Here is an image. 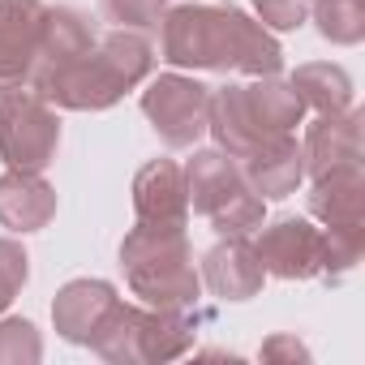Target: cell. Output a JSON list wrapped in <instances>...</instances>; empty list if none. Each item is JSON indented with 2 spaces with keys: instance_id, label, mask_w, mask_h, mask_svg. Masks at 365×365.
Wrapping results in <instances>:
<instances>
[{
  "instance_id": "10",
  "label": "cell",
  "mask_w": 365,
  "mask_h": 365,
  "mask_svg": "<svg viewBox=\"0 0 365 365\" xmlns=\"http://www.w3.org/2000/svg\"><path fill=\"white\" fill-rule=\"evenodd\" d=\"M309 215L322 228H352L365 224V159L327 168L322 176H309Z\"/></svg>"
},
{
  "instance_id": "9",
  "label": "cell",
  "mask_w": 365,
  "mask_h": 365,
  "mask_svg": "<svg viewBox=\"0 0 365 365\" xmlns=\"http://www.w3.org/2000/svg\"><path fill=\"white\" fill-rule=\"evenodd\" d=\"M133 215L138 224L159 228H185L190 224V194H185V168L176 159H150L133 176Z\"/></svg>"
},
{
  "instance_id": "17",
  "label": "cell",
  "mask_w": 365,
  "mask_h": 365,
  "mask_svg": "<svg viewBox=\"0 0 365 365\" xmlns=\"http://www.w3.org/2000/svg\"><path fill=\"white\" fill-rule=\"evenodd\" d=\"M241 95H245V108H250V116H254V125H258V133H262L267 142L279 138V133H292V129L305 120L301 95H297L292 82H284L279 73L254 78L250 86H241Z\"/></svg>"
},
{
  "instance_id": "16",
  "label": "cell",
  "mask_w": 365,
  "mask_h": 365,
  "mask_svg": "<svg viewBox=\"0 0 365 365\" xmlns=\"http://www.w3.org/2000/svg\"><path fill=\"white\" fill-rule=\"evenodd\" d=\"M245 185V176H241V163L232 155H224L220 146L211 150H194V159L185 163V194H190V211L198 215H215L237 190Z\"/></svg>"
},
{
  "instance_id": "18",
  "label": "cell",
  "mask_w": 365,
  "mask_h": 365,
  "mask_svg": "<svg viewBox=\"0 0 365 365\" xmlns=\"http://www.w3.org/2000/svg\"><path fill=\"white\" fill-rule=\"evenodd\" d=\"M86 48H95V26H91V18H86L82 9H73V5H56V9L43 14V39H39V65H35V73L52 69V65H61V61H73V56H82ZM31 82H35V78H31Z\"/></svg>"
},
{
  "instance_id": "14",
  "label": "cell",
  "mask_w": 365,
  "mask_h": 365,
  "mask_svg": "<svg viewBox=\"0 0 365 365\" xmlns=\"http://www.w3.org/2000/svg\"><path fill=\"white\" fill-rule=\"evenodd\" d=\"M120 297H116V288L108 279H69L52 301V327L69 344H91L95 327L103 322V314Z\"/></svg>"
},
{
  "instance_id": "6",
  "label": "cell",
  "mask_w": 365,
  "mask_h": 365,
  "mask_svg": "<svg viewBox=\"0 0 365 365\" xmlns=\"http://www.w3.org/2000/svg\"><path fill=\"white\" fill-rule=\"evenodd\" d=\"M207 112H211V86L185 73H159L142 91V116L159 133L163 146L185 150L207 133Z\"/></svg>"
},
{
  "instance_id": "21",
  "label": "cell",
  "mask_w": 365,
  "mask_h": 365,
  "mask_svg": "<svg viewBox=\"0 0 365 365\" xmlns=\"http://www.w3.org/2000/svg\"><path fill=\"white\" fill-rule=\"evenodd\" d=\"M267 220V198H258L250 185H241L215 215H211V228L220 237H250L254 228H262Z\"/></svg>"
},
{
  "instance_id": "26",
  "label": "cell",
  "mask_w": 365,
  "mask_h": 365,
  "mask_svg": "<svg viewBox=\"0 0 365 365\" xmlns=\"http://www.w3.org/2000/svg\"><path fill=\"white\" fill-rule=\"evenodd\" d=\"M254 14L267 31H297L309 18V0H254Z\"/></svg>"
},
{
  "instance_id": "8",
  "label": "cell",
  "mask_w": 365,
  "mask_h": 365,
  "mask_svg": "<svg viewBox=\"0 0 365 365\" xmlns=\"http://www.w3.org/2000/svg\"><path fill=\"white\" fill-rule=\"evenodd\" d=\"M254 254L275 279H314L322 275V228L309 220H275L258 232Z\"/></svg>"
},
{
  "instance_id": "4",
  "label": "cell",
  "mask_w": 365,
  "mask_h": 365,
  "mask_svg": "<svg viewBox=\"0 0 365 365\" xmlns=\"http://www.w3.org/2000/svg\"><path fill=\"white\" fill-rule=\"evenodd\" d=\"M86 348H95L112 365H163L194 348V322L185 318V309H150L116 301Z\"/></svg>"
},
{
  "instance_id": "13",
  "label": "cell",
  "mask_w": 365,
  "mask_h": 365,
  "mask_svg": "<svg viewBox=\"0 0 365 365\" xmlns=\"http://www.w3.org/2000/svg\"><path fill=\"white\" fill-rule=\"evenodd\" d=\"M301 155H305V176H322L327 168H339V163H361L365 159V150H361V112L348 108V112L318 116L305 129Z\"/></svg>"
},
{
  "instance_id": "22",
  "label": "cell",
  "mask_w": 365,
  "mask_h": 365,
  "mask_svg": "<svg viewBox=\"0 0 365 365\" xmlns=\"http://www.w3.org/2000/svg\"><path fill=\"white\" fill-rule=\"evenodd\" d=\"M361 250H365V224H352V228H322V275H327V279L348 275V271L361 262Z\"/></svg>"
},
{
  "instance_id": "24",
  "label": "cell",
  "mask_w": 365,
  "mask_h": 365,
  "mask_svg": "<svg viewBox=\"0 0 365 365\" xmlns=\"http://www.w3.org/2000/svg\"><path fill=\"white\" fill-rule=\"evenodd\" d=\"M103 14L108 22H116L120 31H138V35H155L163 14H168V0H103Z\"/></svg>"
},
{
  "instance_id": "15",
  "label": "cell",
  "mask_w": 365,
  "mask_h": 365,
  "mask_svg": "<svg viewBox=\"0 0 365 365\" xmlns=\"http://www.w3.org/2000/svg\"><path fill=\"white\" fill-rule=\"evenodd\" d=\"M56 215V190L43 180V172H5L0 176V228L9 232H39Z\"/></svg>"
},
{
  "instance_id": "20",
  "label": "cell",
  "mask_w": 365,
  "mask_h": 365,
  "mask_svg": "<svg viewBox=\"0 0 365 365\" xmlns=\"http://www.w3.org/2000/svg\"><path fill=\"white\" fill-rule=\"evenodd\" d=\"M314 26L335 48L361 43L365 39V0H314Z\"/></svg>"
},
{
  "instance_id": "27",
  "label": "cell",
  "mask_w": 365,
  "mask_h": 365,
  "mask_svg": "<svg viewBox=\"0 0 365 365\" xmlns=\"http://www.w3.org/2000/svg\"><path fill=\"white\" fill-rule=\"evenodd\" d=\"M262 361H284V365H297V361H309V348L297 344L292 335H271L262 344Z\"/></svg>"
},
{
  "instance_id": "5",
  "label": "cell",
  "mask_w": 365,
  "mask_h": 365,
  "mask_svg": "<svg viewBox=\"0 0 365 365\" xmlns=\"http://www.w3.org/2000/svg\"><path fill=\"white\" fill-rule=\"evenodd\" d=\"M61 146V116L35 91L18 86L0 95V159L14 172H43Z\"/></svg>"
},
{
  "instance_id": "2",
  "label": "cell",
  "mask_w": 365,
  "mask_h": 365,
  "mask_svg": "<svg viewBox=\"0 0 365 365\" xmlns=\"http://www.w3.org/2000/svg\"><path fill=\"white\" fill-rule=\"evenodd\" d=\"M155 65V48L150 35L138 31H112L103 39H95V48H86L73 61H61L43 73H35V91L65 112H108L125 99V91L142 86L150 78Z\"/></svg>"
},
{
  "instance_id": "19",
  "label": "cell",
  "mask_w": 365,
  "mask_h": 365,
  "mask_svg": "<svg viewBox=\"0 0 365 365\" xmlns=\"http://www.w3.org/2000/svg\"><path fill=\"white\" fill-rule=\"evenodd\" d=\"M292 91L301 95L305 108H314L318 116L327 112H348L352 108V78L344 65H331V61H309V65H297V73L288 78Z\"/></svg>"
},
{
  "instance_id": "12",
  "label": "cell",
  "mask_w": 365,
  "mask_h": 365,
  "mask_svg": "<svg viewBox=\"0 0 365 365\" xmlns=\"http://www.w3.org/2000/svg\"><path fill=\"white\" fill-rule=\"evenodd\" d=\"M237 163H241L245 185L258 198H288L305 180V155H301V142L292 133H279V138L262 142L254 155H245Z\"/></svg>"
},
{
  "instance_id": "11",
  "label": "cell",
  "mask_w": 365,
  "mask_h": 365,
  "mask_svg": "<svg viewBox=\"0 0 365 365\" xmlns=\"http://www.w3.org/2000/svg\"><path fill=\"white\" fill-rule=\"evenodd\" d=\"M198 275L220 301H250L267 284V271H262L250 237H224L215 250H207Z\"/></svg>"
},
{
  "instance_id": "7",
  "label": "cell",
  "mask_w": 365,
  "mask_h": 365,
  "mask_svg": "<svg viewBox=\"0 0 365 365\" xmlns=\"http://www.w3.org/2000/svg\"><path fill=\"white\" fill-rule=\"evenodd\" d=\"M43 0H0V95L31 86L43 39Z\"/></svg>"
},
{
  "instance_id": "1",
  "label": "cell",
  "mask_w": 365,
  "mask_h": 365,
  "mask_svg": "<svg viewBox=\"0 0 365 365\" xmlns=\"http://www.w3.org/2000/svg\"><path fill=\"white\" fill-rule=\"evenodd\" d=\"M159 61L172 69L271 78L284 69V48L237 5H176L159 22Z\"/></svg>"
},
{
  "instance_id": "3",
  "label": "cell",
  "mask_w": 365,
  "mask_h": 365,
  "mask_svg": "<svg viewBox=\"0 0 365 365\" xmlns=\"http://www.w3.org/2000/svg\"><path fill=\"white\" fill-rule=\"evenodd\" d=\"M120 271L129 292L150 309H194L202 297V275L185 228L138 224L120 241Z\"/></svg>"
},
{
  "instance_id": "25",
  "label": "cell",
  "mask_w": 365,
  "mask_h": 365,
  "mask_svg": "<svg viewBox=\"0 0 365 365\" xmlns=\"http://www.w3.org/2000/svg\"><path fill=\"white\" fill-rule=\"evenodd\" d=\"M26 279H31V258H26L22 241L0 237V314L14 305V297L26 288Z\"/></svg>"
},
{
  "instance_id": "23",
  "label": "cell",
  "mask_w": 365,
  "mask_h": 365,
  "mask_svg": "<svg viewBox=\"0 0 365 365\" xmlns=\"http://www.w3.org/2000/svg\"><path fill=\"white\" fill-rule=\"evenodd\" d=\"M43 339L31 318H5L0 314V365H39Z\"/></svg>"
}]
</instances>
